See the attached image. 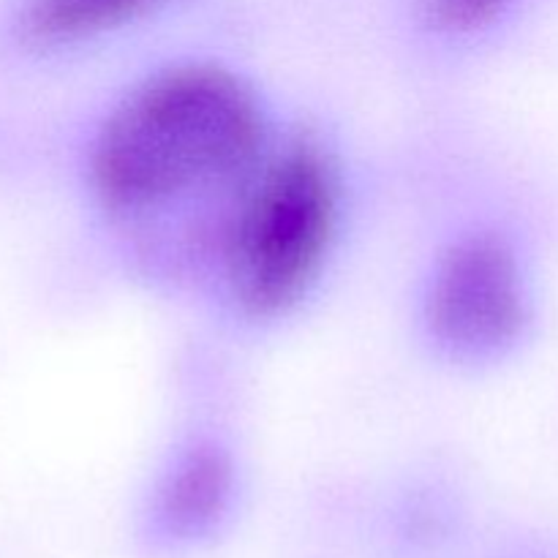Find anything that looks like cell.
I'll use <instances>...</instances> for the list:
<instances>
[{"mask_svg":"<svg viewBox=\"0 0 558 558\" xmlns=\"http://www.w3.org/2000/svg\"><path fill=\"white\" fill-rule=\"evenodd\" d=\"M238 507V477L227 452H185L145 499L136 545L147 558H196L221 543Z\"/></svg>","mask_w":558,"mask_h":558,"instance_id":"cell-4","label":"cell"},{"mask_svg":"<svg viewBox=\"0 0 558 558\" xmlns=\"http://www.w3.org/2000/svg\"><path fill=\"white\" fill-rule=\"evenodd\" d=\"M532 322V292L507 240L480 234L452 245L428 294L436 341L458 354H494L512 347Z\"/></svg>","mask_w":558,"mask_h":558,"instance_id":"cell-3","label":"cell"},{"mask_svg":"<svg viewBox=\"0 0 558 558\" xmlns=\"http://www.w3.org/2000/svg\"><path fill=\"white\" fill-rule=\"evenodd\" d=\"M430 5L447 27L466 31V27H477L490 20L505 5V0H430Z\"/></svg>","mask_w":558,"mask_h":558,"instance_id":"cell-6","label":"cell"},{"mask_svg":"<svg viewBox=\"0 0 558 558\" xmlns=\"http://www.w3.org/2000/svg\"><path fill=\"white\" fill-rule=\"evenodd\" d=\"M262 142L256 98L232 71L167 69L107 114L87 147L90 194L109 213H142L240 172Z\"/></svg>","mask_w":558,"mask_h":558,"instance_id":"cell-1","label":"cell"},{"mask_svg":"<svg viewBox=\"0 0 558 558\" xmlns=\"http://www.w3.org/2000/svg\"><path fill=\"white\" fill-rule=\"evenodd\" d=\"M501 558H558V550H550V548H534V550H521V554L501 556Z\"/></svg>","mask_w":558,"mask_h":558,"instance_id":"cell-7","label":"cell"},{"mask_svg":"<svg viewBox=\"0 0 558 558\" xmlns=\"http://www.w3.org/2000/svg\"><path fill=\"white\" fill-rule=\"evenodd\" d=\"M153 0H22L9 38L22 52H52L118 27Z\"/></svg>","mask_w":558,"mask_h":558,"instance_id":"cell-5","label":"cell"},{"mask_svg":"<svg viewBox=\"0 0 558 558\" xmlns=\"http://www.w3.org/2000/svg\"><path fill=\"white\" fill-rule=\"evenodd\" d=\"M336 229V180L322 153L298 145L256 180L229 232V281L251 314H278L319 272Z\"/></svg>","mask_w":558,"mask_h":558,"instance_id":"cell-2","label":"cell"}]
</instances>
